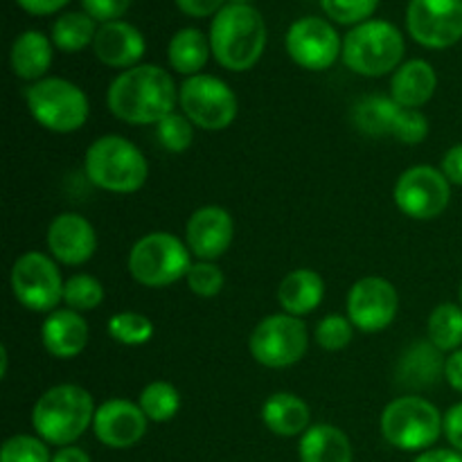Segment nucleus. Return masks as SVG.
<instances>
[{
	"instance_id": "18",
	"label": "nucleus",
	"mask_w": 462,
	"mask_h": 462,
	"mask_svg": "<svg viewBox=\"0 0 462 462\" xmlns=\"http://www.w3.org/2000/svg\"><path fill=\"white\" fill-rule=\"evenodd\" d=\"M147 415L138 404L126 400H108L97 406L93 420V433L104 447L129 449L138 445L147 433Z\"/></svg>"
},
{
	"instance_id": "45",
	"label": "nucleus",
	"mask_w": 462,
	"mask_h": 462,
	"mask_svg": "<svg viewBox=\"0 0 462 462\" xmlns=\"http://www.w3.org/2000/svg\"><path fill=\"white\" fill-rule=\"evenodd\" d=\"M445 379L449 382V386L454 388V391L462 393V347L460 350L451 352V356H447Z\"/></svg>"
},
{
	"instance_id": "39",
	"label": "nucleus",
	"mask_w": 462,
	"mask_h": 462,
	"mask_svg": "<svg viewBox=\"0 0 462 462\" xmlns=\"http://www.w3.org/2000/svg\"><path fill=\"white\" fill-rule=\"evenodd\" d=\"M429 135V120L420 108H402L400 117H397L395 134L393 138H397L404 144H420L424 143Z\"/></svg>"
},
{
	"instance_id": "50",
	"label": "nucleus",
	"mask_w": 462,
	"mask_h": 462,
	"mask_svg": "<svg viewBox=\"0 0 462 462\" xmlns=\"http://www.w3.org/2000/svg\"><path fill=\"white\" fill-rule=\"evenodd\" d=\"M458 298H460V307H462V282H460V289H458Z\"/></svg>"
},
{
	"instance_id": "32",
	"label": "nucleus",
	"mask_w": 462,
	"mask_h": 462,
	"mask_svg": "<svg viewBox=\"0 0 462 462\" xmlns=\"http://www.w3.org/2000/svg\"><path fill=\"white\" fill-rule=\"evenodd\" d=\"M108 337L126 347L147 346L153 338V323L138 311H117L108 319Z\"/></svg>"
},
{
	"instance_id": "11",
	"label": "nucleus",
	"mask_w": 462,
	"mask_h": 462,
	"mask_svg": "<svg viewBox=\"0 0 462 462\" xmlns=\"http://www.w3.org/2000/svg\"><path fill=\"white\" fill-rule=\"evenodd\" d=\"M63 284L66 280L59 273L57 260L41 251L23 253L9 273L14 298L36 314H50L57 310L63 300Z\"/></svg>"
},
{
	"instance_id": "22",
	"label": "nucleus",
	"mask_w": 462,
	"mask_h": 462,
	"mask_svg": "<svg viewBox=\"0 0 462 462\" xmlns=\"http://www.w3.org/2000/svg\"><path fill=\"white\" fill-rule=\"evenodd\" d=\"M52 39L43 32L27 30L14 39L9 50V66L18 79L41 81L45 79V72L52 66Z\"/></svg>"
},
{
	"instance_id": "21",
	"label": "nucleus",
	"mask_w": 462,
	"mask_h": 462,
	"mask_svg": "<svg viewBox=\"0 0 462 462\" xmlns=\"http://www.w3.org/2000/svg\"><path fill=\"white\" fill-rule=\"evenodd\" d=\"M438 75L424 59L402 63L391 79V97L404 108H420L436 95Z\"/></svg>"
},
{
	"instance_id": "41",
	"label": "nucleus",
	"mask_w": 462,
	"mask_h": 462,
	"mask_svg": "<svg viewBox=\"0 0 462 462\" xmlns=\"http://www.w3.org/2000/svg\"><path fill=\"white\" fill-rule=\"evenodd\" d=\"M176 7L192 18L217 16L228 5V0H174Z\"/></svg>"
},
{
	"instance_id": "12",
	"label": "nucleus",
	"mask_w": 462,
	"mask_h": 462,
	"mask_svg": "<svg viewBox=\"0 0 462 462\" xmlns=\"http://www.w3.org/2000/svg\"><path fill=\"white\" fill-rule=\"evenodd\" d=\"M393 199L395 206L411 219H436L449 206L451 183L436 167L415 165L397 179Z\"/></svg>"
},
{
	"instance_id": "44",
	"label": "nucleus",
	"mask_w": 462,
	"mask_h": 462,
	"mask_svg": "<svg viewBox=\"0 0 462 462\" xmlns=\"http://www.w3.org/2000/svg\"><path fill=\"white\" fill-rule=\"evenodd\" d=\"M16 3L23 12L32 14V16H50L66 7L70 0H16Z\"/></svg>"
},
{
	"instance_id": "28",
	"label": "nucleus",
	"mask_w": 462,
	"mask_h": 462,
	"mask_svg": "<svg viewBox=\"0 0 462 462\" xmlns=\"http://www.w3.org/2000/svg\"><path fill=\"white\" fill-rule=\"evenodd\" d=\"M210 54V39H206V34L201 30H197V27H183V30H179L171 36L170 45H167L170 66L179 75L185 77L201 75Z\"/></svg>"
},
{
	"instance_id": "48",
	"label": "nucleus",
	"mask_w": 462,
	"mask_h": 462,
	"mask_svg": "<svg viewBox=\"0 0 462 462\" xmlns=\"http://www.w3.org/2000/svg\"><path fill=\"white\" fill-rule=\"evenodd\" d=\"M7 364H9V356H7V347H0V377H7Z\"/></svg>"
},
{
	"instance_id": "24",
	"label": "nucleus",
	"mask_w": 462,
	"mask_h": 462,
	"mask_svg": "<svg viewBox=\"0 0 462 462\" xmlns=\"http://www.w3.org/2000/svg\"><path fill=\"white\" fill-rule=\"evenodd\" d=\"M325 298V280L314 269H296L282 278L278 287V302L284 314L296 319L311 314Z\"/></svg>"
},
{
	"instance_id": "42",
	"label": "nucleus",
	"mask_w": 462,
	"mask_h": 462,
	"mask_svg": "<svg viewBox=\"0 0 462 462\" xmlns=\"http://www.w3.org/2000/svg\"><path fill=\"white\" fill-rule=\"evenodd\" d=\"M442 433L449 440V445L462 454V402L451 406L442 418Z\"/></svg>"
},
{
	"instance_id": "9",
	"label": "nucleus",
	"mask_w": 462,
	"mask_h": 462,
	"mask_svg": "<svg viewBox=\"0 0 462 462\" xmlns=\"http://www.w3.org/2000/svg\"><path fill=\"white\" fill-rule=\"evenodd\" d=\"M310 347V332L300 319L291 314H271L255 325L248 338L253 359L271 370L296 365Z\"/></svg>"
},
{
	"instance_id": "47",
	"label": "nucleus",
	"mask_w": 462,
	"mask_h": 462,
	"mask_svg": "<svg viewBox=\"0 0 462 462\" xmlns=\"http://www.w3.org/2000/svg\"><path fill=\"white\" fill-rule=\"evenodd\" d=\"M52 462H93V460H90V456L86 454L84 449L70 445V447H61V449L52 456Z\"/></svg>"
},
{
	"instance_id": "1",
	"label": "nucleus",
	"mask_w": 462,
	"mask_h": 462,
	"mask_svg": "<svg viewBox=\"0 0 462 462\" xmlns=\"http://www.w3.org/2000/svg\"><path fill=\"white\" fill-rule=\"evenodd\" d=\"M106 104L113 116L126 125H158L176 111L179 88L161 66L140 63L111 81Z\"/></svg>"
},
{
	"instance_id": "16",
	"label": "nucleus",
	"mask_w": 462,
	"mask_h": 462,
	"mask_svg": "<svg viewBox=\"0 0 462 462\" xmlns=\"http://www.w3.org/2000/svg\"><path fill=\"white\" fill-rule=\"evenodd\" d=\"M48 251L59 264H86L97 251V233L86 217L77 212H61L54 217L45 233Z\"/></svg>"
},
{
	"instance_id": "14",
	"label": "nucleus",
	"mask_w": 462,
	"mask_h": 462,
	"mask_svg": "<svg viewBox=\"0 0 462 462\" xmlns=\"http://www.w3.org/2000/svg\"><path fill=\"white\" fill-rule=\"evenodd\" d=\"M406 27L424 48H451L462 39V0H409Z\"/></svg>"
},
{
	"instance_id": "36",
	"label": "nucleus",
	"mask_w": 462,
	"mask_h": 462,
	"mask_svg": "<svg viewBox=\"0 0 462 462\" xmlns=\"http://www.w3.org/2000/svg\"><path fill=\"white\" fill-rule=\"evenodd\" d=\"M316 343L328 352H338L347 347L355 337V325L350 323L347 316L341 314H329L316 325Z\"/></svg>"
},
{
	"instance_id": "17",
	"label": "nucleus",
	"mask_w": 462,
	"mask_h": 462,
	"mask_svg": "<svg viewBox=\"0 0 462 462\" xmlns=\"http://www.w3.org/2000/svg\"><path fill=\"white\" fill-rule=\"evenodd\" d=\"M235 239V221L221 206H206L192 212L185 226V244L189 253L203 262H215L224 255Z\"/></svg>"
},
{
	"instance_id": "29",
	"label": "nucleus",
	"mask_w": 462,
	"mask_h": 462,
	"mask_svg": "<svg viewBox=\"0 0 462 462\" xmlns=\"http://www.w3.org/2000/svg\"><path fill=\"white\" fill-rule=\"evenodd\" d=\"M95 18L86 12H66L54 21L50 39L54 48L61 52H81L84 48L93 45L95 34L99 27L95 25Z\"/></svg>"
},
{
	"instance_id": "5",
	"label": "nucleus",
	"mask_w": 462,
	"mask_h": 462,
	"mask_svg": "<svg viewBox=\"0 0 462 462\" xmlns=\"http://www.w3.org/2000/svg\"><path fill=\"white\" fill-rule=\"evenodd\" d=\"M406 43L391 21L373 18L355 25L343 39V63L361 77H382L397 70L404 59Z\"/></svg>"
},
{
	"instance_id": "49",
	"label": "nucleus",
	"mask_w": 462,
	"mask_h": 462,
	"mask_svg": "<svg viewBox=\"0 0 462 462\" xmlns=\"http://www.w3.org/2000/svg\"><path fill=\"white\" fill-rule=\"evenodd\" d=\"M228 3H235V5H248V0H228Z\"/></svg>"
},
{
	"instance_id": "25",
	"label": "nucleus",
	"mask_w": 462,
	"mask_h": 462,
	"mask_svg": "<svg viewBox=\"0 0 462 462\" xmlns=\"http://www.w3.org/2000/svg\"><path fill=\"white\" fill-rule=\"evenodd\" d=\"M262 422L280 438L302 436L310 429L311 411L307 402L293 393H275L262 406Z\"/></svg>"
},
{
	"instance_id": "13",
	"label": "nucleus",
	"mask_w": 462,
	"mask_h": 462,
	"mask_svg": "<svg viewBox=\"0 0 462 462\" xmlns=\"http://www.w3.org/2000/svg\"><path fill=\"white\" fill-rule=\"evenodd\" d=\"M284 45L289 57L311 72L328 70L343 54V41L337 27L319 16H305L291 23Z\"/></svg>"
},
{
	"instance_id": "10",
	"label": "nucleus",
	"mask_w": 462,
	"mask_h": 462,
	"mask_svg": "<svg viewBox=\"0 0 462 462\" xmlns=\"http://www.w3.org/2000/svg\"><path fill=\"white\" fill-rule=\"evenodd\" d=\"M179 104L183 116L203 131H224L239 111L237 95L215 75H194L180 84Z\"/></svg>"
},
{
	"instance_id": "3",
	"label": "nucleus",
	"mask_w": 462,
	"mask_h": 462,
	"mask_svg": "<svg viewBox=\"0 0 462 462\" xmlns=\"http://www.w3.org/2000/svg\"><path fill=\"white\" fill-rule=\"evenodd\" d=\"M97 409L93 395L77 383H59L48 388L32 409V427L36 436L54 447H70L90 427Z\"/></svg>"
},
{
	"instance_id": "6",
	"label": "nucleus",
	"mask_w": 462,
	"mask_h": 462,
	"mask_svg": "<svg viewBox=\"0 0 462 462\" xmlns=\"http://www.w3.org/2000/svg\"><path fill=\"white\" fill-rule=\"evenodd\" d=\"M192 264V253L188 244L162 230L140 237L131 246L129 260H126L131 278L149 289H162L179 282L188 275Z\"/></svg>"
},
{
	"instance_id": "46",
	"label": "nucleus",
	"mask_w": 462,
	"mask_h": 462,
	"mask_svg": "<svg viewBox=\"0 0 462 462\" xmlns=\"http://www.w3.org/2000/svg\"><path fill=\"white\" fill-rule=\"evenodd\" d=\"M413 462H462V454L456 449H429L422 451Z\"/></svg>"
},
{
	"instance_id": "15",
	"label": "nucleus",
	"mask_w": 462,
	"mask_h": 462,
	"mask_svg": "<svg viewBox=\"0 0 462 462\" xmlns=\"http://www.w3.org/2000/svg\"><path fill=\"white\" fill-rule=\"evenodd\" d=\"M400 311V293L379 275H368L352 284L347 293V319L365 334L383 332L391 328Z\"/></svg>"
},
{
	"instance_id": "23",
	"label": "nucleus",
	"mask_w": 462,
	"mask_h": 462,
	"mask_svg": "<svg viewBox=\"0 0 462 462\" xmlns=\"http://www.w3.org/2000/svg\"><path fill=\"white\" fill-rule=\"evenodd\" d=\"M447 359L429 338L413 343L397 364V382L404 388H427L445 377Z\"/></svg>"
},
{
	"instance_id": "35",
	"label": "nucleus",
	"mask_w": 462,
	"mask_h": 462,
	"mask_svg": "<svg viewBox=\"0 0 462 462\" xmlns=\"http://www.w3.org/2000/svg\"><path fill=\"white\" fill-rule=\"evenodd\" d=\"M0 462H52L48 442L41 440L39 436H18L7 438L0 449Z\"/></svg>"
},
{
	"instance_id": "31",
	"label": "nucleus",
	"mask_w": 462,
	"mask_h": 462,
	"mask_svg": "<svg viewBox=\"0 0 462 462\" xmlns=\"http://www.w3.org/2000/svg\"><path fill=\"white\" fill-rule=\"evenodd\" d=\"M138 406L152 422H170L180 411V393L170 382H152L140 393Z\"/></svg>"
},
{
	"instance_id": "43",
	"label": "nucleus",
	"mask_w": 462,
	"mask_h": 462,
	"mask_svg": "<svg viewBox=\"0 0 462 462\" xmlns=\"http://www.w3.org/2000/svg\"><path fill=\"white\" fill-rule=\"evenodd\" d=\"M440 171L451 185H462V143L447 149V153L442 156Z\"/></svg>"
},
{
	"instance_id": "38",
	"label": "nucleus",
	"mask_w": 462,
	"mask_h": 462,
	"mask_svg": "<svg viewBox=\"0 0 462 462\" xmlns=\"http://www.w3.org/2000/svg\"><path fill=\"white\" fill-rule=\"evenodd\" d=\"M323 12L341 25H361L370 21L374 9L379 7V0H320Z\"/></svg>"
},
{
	"instance_id": "19",
	"label": "nucleus",
	"mask_w": 462,
	"mask_h": 462,
	"mask_svg": "<svg viewBox=\"0 0 462 462\" xmlns=\"http://www.w3.org/2000/svg\"><path fill=\"white\" fill-rule=\"evenodd\" d=\"M144 50H147V41L143 32L126 21L102 23L93 41L95 57L104 66L122 68V70L140 66L138 61L144 57Z\"/></svg>"
},
{
	"instance_id": "2",
	"label": "nucleus",
	"mask_w": 462,
	"mask_h": 462,
	"mask_svg": "<svg viewBox=\"0 0 462 462\" xmlns=\"http://www.w3.org/2000/svg\"><path fill=\"white\" fill-rule=\"evenodd\" d=\"M212 57L233 72L251 70L266 48V23L251 5L228 3L210 25Z\"/></svg>"
},
{
	"instance_id": "7",
	"label": "nucleus",
	"mask_w": 462,
	"mask_h": 462,
	"mask_svg": "<svg viewBox=\"0 0 462 462\" xmlns=\"http://www.w3.org/2000/svg\"><path fill=\"white\" fill-rule=\"evenodd\" d=\"M25 104L36 125L52 134L79 131L88 120V97L84 90L63 77H45L25 90Z\"/></svg>"
},
{
	"instance_id": "20",
	"label": "nucleus",
	"mask_w": 462,
	"mask_h": 462,
	"mask_svg": "<svg viewBox=\"0 0 462 462\" xmlns=\"http://www.w3.org/2000/svg\"><path fill=\"white\" fill-rule=\"evenodd\" d=\"M90 338L88 323L79 311L54 310L41 325V341L54 359H75L86 350Z\"/></svg>"
},
{
	"instance_id": "27",
	"label": "nucleus",
	"mask_w": 462,
	"mask_h": 462,
	"mask_svg": "<svg viewBox=\"0 0 462 462\" xmlns=\"http://www.w3.org/2000/svg\"><path fill=\"white\" fill-rule=\"evenodd\" d=\"M402 108L404 106H400L391 95H368L352 108V125L370 138H386L395 134Z\"/></svg>"
},
{
	"instance_id": "26",
	"label": "nucleus",
	"mask_w": 462,
	"mask_h": 462,
	"mask_svg": "<svg viewBox=\"0 0 462 462\" xmlns=\"http://www.w3.org/2000/svg\"><path fill=\"white\" fill-rule=\"evenodd\" d=\"M300 462H352L350 438L334 424H314L300 436Z\"/></svg>"
},
{
	"instance_id": "34",
	"label": "nucleus",
	"mask_w": 462,
	"mask_h": 462,
	"mask_svg": "<svg viewBox=\"0 0 462 462\" xmlns=\"http://www.w3.org/2000/svg\"><path fill=\"white\" fill-rule=\"evenodd\" d=\"M156 138L162 149L171 153H183L194 143V125L183 113H171L156 125Z\"/></svg>"
},
{
	"instance_id": "37",
	"label": "nucleus",
	"mask_w": 462,
	"mask_h": 462,
	"mask_svg": "<svg viewBox=\"0 0 462 462\" xmlns=\"http://www.w3.org/2000/svg\"><path fill=\"white\" fill-rule=\"evenodd\" d=\"M185 282H188L189 291L199 298H215L224 291L226 275L215 262H194L192 269L185 275Z\"/></svg>"
},
{
	"instance_id": "33",
	"label": "nucleus",
	"mask_w": 462,
	"mask_h": 462,
	"mask_svg": "<svg viewBox=\"0 0 462 462\" xmlns=\"http://www.w3.org/2000/svg\"><path fill=\"white\" fill-rule=\"evenodd\" d=\"M63 302L72 311L97 310L104 302V287L95 275L77 273L70 275L63 284Z\"/></svg>"
},
{
	"instance_id": "4",
	"label": "nucleus",
	"mask_w": 462,
	"mask_h": 462,
	"mask_svg": "<svg viewBox=\"0 0 462 462\" xmlns=\"http://www.w3.org/2000/svg\"><path fill=\"white\" fill-rule=\"evenodd\" d=\"M84 170L95 188L111 194L138 192L149 176L144 153L116 134L102 135L86 149Z\"/></svg>"
},
{
	"instance_id": "30",
	"label": "nucleus",
	"mask_w": 462,
	"mask_h": 462,
	"mask_svg": "<svg viewBox=\"0 0 462 462\" xmlns=\"http://www.w3.org/2000/svg\"><path fill=\"white\" fill-rule=\"evenodd\" d=\"M427 338L440 352H456L462 347V307L442 302L429 316Z\"/></svg>"
},
{
	"instance_id": "40",
	"label": "nucleus",
	"mask_w": 462,
	"mask_h": 462,
	"mask_svg": "<svg viewBox=\"0 0 462 462\" xmlns=\"http://www.w3.org/2000/svg\"><path fill=\"white\" fill-rule=\"evenodd\" d=\"M134 0H81V7L97 23L120 21Z\"/></svg>"
},
{
	"instance_id": "8",
	"label": "nucleus",
	"mask_w": 462,
	"mask_h": 462,
	"mask_svg": "<svg viewBox=\"0 0 462 462\" xmlns=\"http://www.w3.org/2000/svg\"><path fill=\"white\" fill-rule=\"evenodd\" d=\"M442 418L433 402L404 395L383 409L379 427L388 445L402 451H429L442 436Z\"/></svg>"
}]
</instances>
